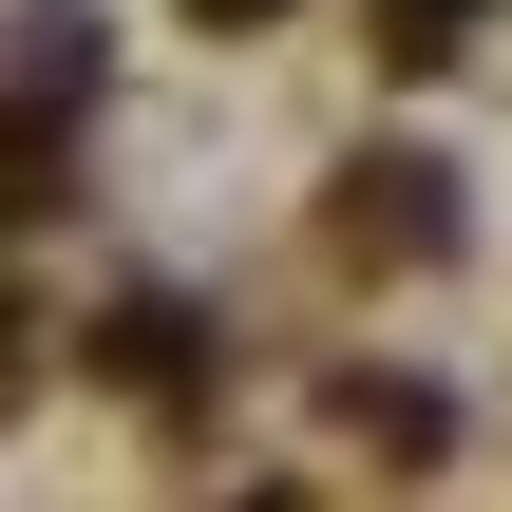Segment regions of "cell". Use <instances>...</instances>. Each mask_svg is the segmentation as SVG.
Masks as SVG:
<instances>
[{"instance_id": "cell-4", "label": "cell", "mask_w": 512, "mask_h": 512, "mask_svg": "<svg viewBox=\"0 0 512 512\" xmlns=\"http://www.w3.org/2000/svg\"><path fill=\"white\" fill-rule=\"evenodd\" d=\"M456 38H475V0H380V57H399V76H437Z\"/></svg>"}, {"instance_id": "cell-5", "label": "cell", "mask_w": 512, "mask_h": 512, "mask_svg": "<svg viewBox=\"0 0 512 512\" xmlns=\"http://www.w3.org/2000/svg\"><path fill=\"white\" fill-rule=\"evenodd\" d=\"M190 19H209V38H247V19H285V0H190Z\"/></svg>"}, {"instance_id": "cell-2", "label": "cell", "mask_w": 512, "mask_h": 512, "mask_svg": "<svg viewBox=\"0 0 512 512\" xmlns=\"http://www.w3.org/2000/svg\"><path fill=\"white\" fill-rule=\"evenodd\" d=\"M76 95H95V19H76V0H38V19H19V133H57Z\"/></svg>"}, {"instance_id": "cell-1", "label": "cell", "mask_w": 512, "mask_h": 512, "mask_svg": "<svg viewBox=\"0 0 512 512\" xmlns=\"http://www.w3.org/2000/svg\"><path fill=\"white\" fill-rule=\"evenodd\" d=\"M342 247H361V266H380V247H399V266L456 247V171H437V152H361V171H342Z\"/></svg>"}, {"instance_id": "cell-3", "label": "cell", "mask_w": 512, "mask_h": 512, "mask_svg": "<svg viewBox=\"0 0 512 512\" xmlns=\"http://www.w3.org/2000/svg\"><path fill=\"white\" fill-rule=\"evenodd\" d=\"M342 418H361V437H380V456H437V437H456V418H437V399H418V380H342Z\"/></svg>"}]
</instances>
